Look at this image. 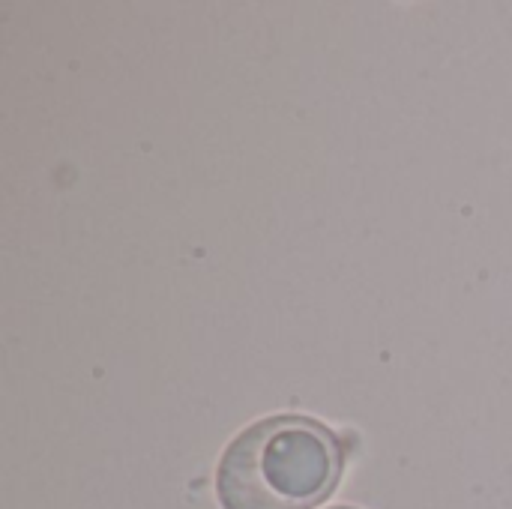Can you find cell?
Returning <instances> with one entry per match:
<instances>
[{
  "mask_svg": "<svg viewBox=\"0 0 512 509\" xmlns=\"http://www.w3.org/2000/svg\"><path fill=\"white\" fill-rule=\"evenodd\" d=\"M345 471L333 429L303 414H273L246 426L222 453L216 498L222 509H315Z\"/></svg>",
  "mask_w": 512,
  "mask_h": 509,
  "instance_id": "6da1fadb",
  "label": "cell"
},
{
  "mask_svg": "<svg viewBox=\"0 0 512 509\" xmlns=\"http://www.w3.org/2000/svg\"><path fill=\"white\" fill-rule=\"evenodd\" d=\"M333 509H357V507H333Z\"/></svg>",
  "mask_w": 512,
  "mask_h": 509,
  "instance_id": "7a4b0ae2",
  "label": "cell"
}]
</instances>
